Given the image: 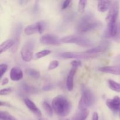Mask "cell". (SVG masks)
<instances>
[{
    "instance_id": "obj_1",
    "label": "cell",
    "mask_w": 120,
    "mask_h": 120,
    "mask_svg": "<svg viewBox=\"0 0 120 120\" xmlns=\"http://www.w3.org/2000/svg\"><path fill=\"white\" fill-rule=\"evenodd\" d=\"M120 10L119 3L117 1L112 2L109 12L105 18L107 23V28L105 34L107 37H116L118 32L117 18Z\"/></svg>"
},
{
    "instance_id": "obj_2",
    "label": "cell",
    "mask_w": 120,
    "mask_h": 120,
    "mask_svg": "<svg viewBox=\"0 0 120 120\" xmlns=\"http://www.w3.org/2000/svg\"><path fill=\"white\" fill-rule=\"evenodd\" d=\"M101 26V23L96 19L92 14H87L83 16L77 22V31L80 34L86 33Z\"/></svg>"
},
{
    "instance_id": "obj_3",
    "label": "cell",
    "mask_w": 120,
    "mask_h": 120,
    "mask_svg": "<svg viewBox=\"0 0 120 120\" xmlns=\"http://www.w3.org/2000/svg\"><path fill=\"white\" fill-rule=\"evenodd\" d=\"M52 104L55 113L60 117H66L71 111V103L65 97L62 95L55 97L53 99Z\"/></svg>"
},
{
    "instance_id": "obj_4",
    "label": "cell",
    "mask_w": 120,
    "mask_h": 120,
    "mask_svg": "<svg viewBox=\"0 0 120 120\" xmlns=\"http://www.w3.org/2000/svg\"><path fill=\"white\" fill-rule=\"evenodd\" d=\"M93 93L89 89H83L82 97L79 102V110H86L94 103Z\"/></svg>"
},
{
    "instance_id": "obj_5",
    "label": "cell",
    "mask_w": 120,
    "mask_h": 120,
    "mask_svg": "<svg viewBox=\"0 0 120 120\" xmlns=\"http://www.w3.org/2000/svg\"><path fill=\"white\" fill-rule=\"evenodd\" d=\"M62 43H73L82 46H90L92 45V42L88 38L83 36L76 35H69L64 36L60 39Z\"/></svg>"
},
{
    "instance_id": "obj_6",
    "label": "cell",
    "mask_w": 120,
    "mask_h": 120,
    "mask_svg": "<svg viewBox=\"0 0 120 120\" xmlns=\"http://www.w3.org/2000/svg\"><path fill=\"white\" fill-rule=\"evenodd\" d=\"M35 46V42L32 40L27 41L22 46L21 50L22 59L25 62H30L34 57V49Z\"/></svg>"
},
{
    "instance_id": "obj_7",
    "label": "cell",
    "mask_w": 120,
    "mask_h": 120,
    "mask_svg": "<svg viewBox=\"0 0 120 120\" xmlns=\"http://www.w3.org/2000/svg\"><path fill=\"white\" fill-rule=\"evenodd\" d=\"M61 57L64 59H87L94 57L96 55H91L85 52H63L60 54Z\"/></svg>"
},
{
    "instance_id": "obj_8",
    "label": "cell",
    "mask_w": 120,
    "mask_h": 120,
    "mask_svg": "<svg viewBox=\"0 0 120 120\" xmlns=\"http://www.w3.org/2000/svg\"><path fill=\"white\" fill-rule=\"evenodd\" d=\"M39 41L41 43L47 45H57L62 43L60 39L57 36L51 34L43 35L41 37Z\"/></svg>"
},
{
    "instance_id": "obj_9",
    "label": "cell",
    "mask_w": 120,
    "mask_h": 120,
    "mask_svg": "<svg viewBox=\"0 0 120 120\" xmlns=\"http://www.w3.org/2000/svg\"><path fill=\"white\" fill-rule=\"evenodd\" d=\"M106 105L114 112H120V97L119 96H115L113 98L108 99L106 101Z\"/></svg>"
},
{
    "instance_id": "obj_10",
    "label": "cell",
    "mask_w": 120,
    "mask_h": 120,
    "mask_svg": "<svg viewBox=\"0 0 120 120\" xmlns=\"http://www.w3.org/2000/svg\"><path fill=\"white\" fill-rule=\"evenodd\" d=\"M77 68H72L71 70L69 71L68 74V77L66 80V87L68 91H71L73 89L74 87V77L76 75V71H77Z\"/></svg>"
},
{
    "instance_id": "obj_11",
    "label": "cell",
    "mask_w": 120,
    "mask_h": 120,
    "mask_svg": "<svg viewBox=\"0 0 120 120\" xmlns=\"http://www.w3.org/2000/svg\"><path fill=\"white\" fill-rule=\"evenodd\" d=\"M98 70L105 73L112 74L115 75H120V64L116 66L101 67Z\"/></svg>"
},
{
    "instance_id": "obj_12",
    "label": "cell",
    "mask_w": 120,
    "mask_h": 120,
    "mask_svg": "<svg viewBox=\"0 0 120 120\" xmlns=\"http://www.w3.org/2000/svg\"><path fill=\"white\" fill-rule=\"evenodd\" d=\"M24 103L26 106L28 107V109L31 112H32L34 114L36 115L38 117H41L42 113H41V110L36 107V105H35V103L32 101L29 100V98H25V99H24Z\"/></svg>"
},
{
    "instance_id": "obj_13",
    "label": "cell",
    "mask_w": 120,
    "mask_h": 120,
    "mask_svg": "<svg viewBox=\"0 0 120 120\" xmlns=\"http://www.w3.org/2000/svg\"><path fill=\"white\" fill-rule=\"evenodd\" d=\"M23 72L18 67L12 68L10 71V78L12 81H19L23 78Z\"/></svg>"
},
{
    "instance_id": "obj_14",
    "label": "cell",
    "mask_w": 120,
    "mask_h": 120,
    "mask_svg": "<svg viewBox=\"0 0 120 120\" xmlns=\"http://www.w3.org/2000/svg\"><path fill=\"white\" fill-rule=\"evenodd\" d=\"M108 46H109L108 43H103L100 45L99 46H97L91 48V49L86 50V52L89 54H91V55H96V53H97L103 52L105 51L108 48Z\"/></svg>"
},
{
    "instance_id": "obj_15",
    "label": "cell",
    "mask_w": 120,
    "mask_h": 120,
    "mask_svg": "<svg viewBox=\"0 0 120 120\" xmlns=\"http://www.w3.org/2000/svg\"><path fill=\"white\" fill-rule=\"evenodd\" d=\"M15 44V40L13 39H9L4 41L0 45V53L1 54L4 52H6L7 50L14 46Z\"/></svg>"
},
{
    "instance_id": "obj_16",
    "label": "cell",
    "mask_w": 120,
    "mask_h": 120,
    "mask_svg": "<svg viewBox=\"0 0 120 120\" xmlns=\"http://www.w3.org/2000/svg\"><path fill=\"white\" fill-rule=\"evenodd\" d=\"M112 2L110 1H100L97 4V9L101 12H105L110 8Z\"/></svg>"
},
{
    "instance_id": "obj_17",
    "label": "cell",
    "mask_w": 120,
    "mask_h": 120,
    "mask_svg": "<svg viewBox=\"0 0 120 120\" xmlns=\"http://www.w3.org/2000/svg\"><path fill=\"white\" fill-rule=\"evenodd\" d=\"M89 114V111L86 110H79L73 117V120H86Z\"/></svg>"
},
{
    "instance_id": "obj_18",
    "label": "cell",
    "mask_w": 120,
    "mask_h": 120,
    "mask_svg": "<svg viewBox=\"0 0 120 120\" xmlns=\"http://www.w3.org/2000/svg\"><path fill=\"white\" fill-rule=\"evenodd\" d=\"M25 34L26 35H31L36 33H39V25L38 23H34V24L28 25L25 28Z\"/></svg>"
},
{
    "instance_id": "obj_19",
    "label": "cell",
    "mask_w": 120,
    "mask_h": 120,
    "mask_svg": "<svg viewBox=\"0 0 120 120\" xmlns=\"http://www.w3.org/2000/svg\"><path fill=\"white\" fill-rule=\"evenodd\" d=\"M25 72L26 75L31 77L32 78L35 79H38L40 77L41 74L40 72L35 69H32V68H28L25 70Z\"/></svg>"
},
{
    "instance_id": "obj_20",
    "label": "cell",
    "mask_w": 120,
    "mask_h": 120,
    "mask_svg": "<svg viewBox=\"0 0 120 120\" xmlns=\"http://www.w3.org/2000/svg\"><path fill=\"white\" fill-rule=\"evenodd\" d=\"M109 87L113 91L120 93V83H117L112 80H109L108 81Z\"/></svg>"
},
{
    "instance_id": "obj_21",
    "label": "cell",
    "mask_w": 120,
    "mask_h": 120,
    "mask_svg": "<svg viewBox=\"0 0 120 120\" xmlns=\"http://www.w3.org/2000/svg\"><path fill=\"white\" fill-rule=\"evenodd\" d=\"M22 89L27 93H36L38 91L37 89L27 84H23L21 86Z\"/></svg>"
},
{
    "instance_id": "obj_22",
    "label": "cell",
    "mask_w": 120,
    "mask_h": 120,
    "mask_svg": "<svg viewBox=\"0 0 120 120\" xmlns=\"http://www.w3.org/2000/svg\"><path fill=\"white\" fill-rule=\"evenodd\" d=\"M0 119L1 120H18L7 111H0Z\"/></svg>"
},
{
    "instance_id": "obj_23",
    "label": "cell",
    "mask_w": 120,
    "mask_h": 120,
    "mask_svg": "<svg viewBox=\"0 0 120 120\" xmlns=\"http://www.w3.org/2000/svg\"><path fill=\"white\" fill-rule=\"evenodd\" d=\"M42 106H43V109L45 111L46 113L49 116V117H52L53 116V107L50 105L48 102L47 101H44L42 104Z\"/></svg>"
},
{
    "instance_id": "obj_24",
    "label": "cell",
    "mask_w": 120,
    "mask_h": 120,
    "mask_svg": "<svg viewBox=\"0 0 120 120\" xmlns=\"http://www.w3.org/2000/svg\"><path fill=\"white\" fill-rule=\"evenodd\" d=\"M50 53H51V51L50 50L46 49V50H41V51L37 53H36L35 57H36V59H41L42 57H44L45 56H48V55H50Z\"/></svg>"
},
{
    "instance_id": "obj_25",
    "label": "cell",
    "mask_w": 120,
    "mask_h": 120,
    "mask_svg": "<svg viewBox=\"0 0 120 120\" xmlns=\"http://www.w3.org/2000/svg\"><path fill=\"white\" fill-rule=\"evenodd\" d=\"M87 1L86 0H81L79 1L78 11L80 13L84 12L87 6Z\"/></svg>"
},
{
    "instance_id": "obj_26",
    "label": "cell",
    "mask_w": 120,
    "mask_h": 120,
    "mask_svg": "<svg viewBox=\"0 0 120 120\" xmlns=\"http://www.w3.org/2000/svg\"><path fill=\"white\" fill-rule=\"evenodd\" d=\"M39 25V34H42L44 32L46 26V23L44 21H41L38 22Z\"/></svg>"
},
{
    "instance_id": "obj_27",
    "label": "cell",
    "mask_w": 120,
    "mask_h": 120,
    "mask_svg": "<svg viewBox=\"0 0 120 120\" xmlns=\"http://www.w3.org/2000/svg\"><path fill=\"white\" fill-rule=\"evenodd\" d=\"M59 65V63L57 60H53L49 63V66H48V70H53V69H56Z\"/></svg>"
},
{
    "instance_id": "obj_28",
    "label": "cell",
    "mask_w": 120,
    "mask_h": 120,
    "mask_svg": "<svg viewBox=\"0 0 120 120\" xmlns=\"http://www.w3.org/2000/svg\"><path fill=\"white\" fill-rule=\"evenodd\" d=\"M8 69V66L6 64H1L0 65V78H2L4 74L7 71Z\"/></svg>"
},
{
    "instance_id": "obj_29",
    "label": "cell",
    "mask_w": 120,
    "mask_h": 120,
    "mask_svg": "<svg viewBox=\"0 0 120 120\" xmlns=\"http://www.w3.org/2000/svg\"><path fill=\"white\" fill-rule=\"evenodd\" d=\"M12 91V89L11 87L8 88H5V89H1V91H0V94L1 96H3V95H7L8 94L11 93Z\"/></svg>"
},
{
    "instance_id": "obj_30",
    "label": "cell",
    "mask_w": 120,
    "mask_h": 120,
    "mask_svg": "<svg viewBox=\"0 0 120 120\" xmlns=\"http://www.w3.org/2000/svg\"><path fill=\"white\" fill-rule=\"evenodd\" d=\"M71 64L72 66V68H77L78 67L81 66L82 65V62L78 60H73L71 62Z\"/></svg>"
},
{
    "instance_id": "obj_31",
    "label": "cell",
    "mask_w": 120,
    "mask_h": 120,
    "mask_svg": "<svg viewBox=\"0 0 120 120\" xmlns=\"http://www.w3.org/2000/svg\"><path fill=\"white\" fill-rule=\"evenodd\" d=\"M70 3H71V1H64V2H63V4H62V9H66V8L69 7Z\"/></svg>"
},
{
    "instance_id": "obj_32",
    "label": "cell",
    "mask_w": 120,
    "mask_h": 120,
    "mask_svg": "<svg viewBox=\"0 0 120 120\" xmlns=\"http://www.w3.org/2000/svg\"><path fill=\"white\" fill-rule=\"evenodd\" d=\"M0 105H1V107L4 106L7 107H12V105L8 102L2 101H1V102H0Z\"/></svg>"
},
{
    "instance_id": "obj_33",
    "label": "cell",
    "mask_w": 120,
    "mask_h": 120,
    "mask_svg": "<svg viewBox=\"0 0 120 120\" xmlns=\"http://www.w3.org/2000/svg\"><path fill=\"white\" fill-rule=\"evenodd\" d=\"M92 120H98V115L97 112H94L93 114Z\"/></svg>"
},
{
    "instance_id": "obj_34",
    "label": "cell",
    "mask_w": 120,
    "mask_h": 120,
    "mask_svg": "<svg viewBox=\"0 0 120 120\" xmlns=\"http://www.w3.org/2000/svg\"><path fill=\"white\" fill-rule=\"evenodd\" d=\"M8 82H9V80H8V79L4 78L3 80H2V82H1V84H2V86H4V85H5V84H8Z\"/></svg>"
},
{
    "instance_id": "obj_35",
    "label": "cell",
    "mask_w": 120,
    "mask_h": 120,
    "mask_svg": "<svg viewBox=\"0 0 120 120\" xmlns=\"http://www.w3.org/2000/svg\"><path fill=\"white\" fill-rule=\"evenodd\" d=\"M53 88V86L52 85H48L46 86L43 87V90H45V91H47V90H51Z\"/></svg>"
},
{
    "instance_id": "obj_36",
    "label": "cell",
    "mask_w": 120,
    "mask_h": 120,
    "mask_svg": "<svg viewBox=\"0 0 120 120\" xmlns=\"http://www.w3.org/2000/svg\"><path fill=\"white\" fill-rule=\"evenodd\" d=\"M39 120H46L44 119V118H40V119Z\"/></svg>"
},
{
    "instance_id": "obj_37",
    "label": "cell",
    "mask_w": 120,
    "mask_h": 120,
    "mask_svg": "<svg viewBox=\"0 0 120 120\" xmlns=\"http://www.w3.org/2000/svg\"><path fill=\"white\" fill-rule=\"evenodd\" d=\"M69 120V119H67V120Z\"/></svg>"
},
{
    "instance_id": "obj_38",
    "label": "cell",
    "mask_w": 120,
    "mask_h": 120,
    "mask_svg": "<svg viewBox=\"0 0 120 120\" xmlns=\"http://www.w3.org/2000/svg\"></svg>"
}]
</instances>
